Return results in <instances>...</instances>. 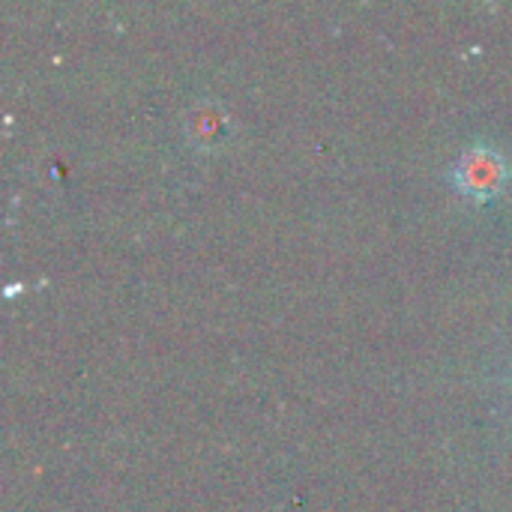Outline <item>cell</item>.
Wrapping results in <instances>:
<instances>
[{
    "instance_id": "cell-1",
    "label": "cell",
    "mask_w": 512,
    "mask_h": 512,
    "mask_svg": "<svg viewBox=\"0 0 512 512\" xmlns=\"http://www.w3.org/2000/svg\"><path fill=\"white\" fill-rule=\"evenodd\" d=\"M507 180H510V165H507L504 153L489 144L468 147L450 168V186L462 198H471L477 204L498 198L504 192Z\"/></svg>"
},
{
    "instance_id": "cell-2",
    "label": "cell",
    "mask_w": 512,
    "mask_h": 512,
    "mask_svg": "<svg viewBox=\"0 0 512 512\" xmlns=\"http://www.w3.org/2000/svg\"><path fill=\"white\" fill-rule=\"evenodd\" d=\"M189 129H192L195 141H201V144H219V141L228 135V120L219 114V108L204 105V108H198V111L192 114Z\"/></svg>"
}]
</instances>
